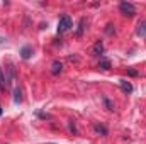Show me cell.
Listing matches in <instances>:
<instances>
[{
    "label": "cell",
    "mask_w": 146,
    "mask_h": 144,
    "mask_svg": "<svg viewBox=\"0 0 146 144\" xmlns=\"http://www.w3.org/2000/svg\"><path fill=\"white\" fill-rule=\"evenodd\" d=\"M48 144H51V143H48Z\"/></svg>",
    "instance_id": "obj_15"
},
{
    "label": "cell",
    "mask_w": 146,
    "mask_h": 144,
    "mask_svg": "<svg viewBox=\"0 0 146 144\" xmlns=\"http://www.w3.org/2000/svg\"><path fill=\"white\" fill-rule=\"evenodd\" d=\"M119 10L122 12V15H129V17L136 14V7H134L133 3H129V2H121Z\"/></svg>",
    "instance_id": "obj_2"
},
{
    "label": "cell",
    "mask_w": 146,
    "mask_h": 144,
    "mask_svg": "<svg viewBox=\"0 0 146 144\" xmlns=\"http://www.w3.org/2000/svg\"><path fill=\"white\" fill-rule=\"evenodd\" d=\"M136 34L139 37H145L146 39V20L139 22V26H138V29H136Z\"/></svg>",
    "instance_id": "obj_4"
},
{
    "label": "cell",
    "mask_w": 146,
    "mask_h": 144,
    "mask_svg": "<svg viewBox=\"0 0 146 144\" xmlns=\"http://www.w3.org/2000/svg\"><path fill=\"white\" fill-rule=\"evenodd\" d=\"M95 131L99 132V134H106L107 131H106V127H100V126H95Z\"/></svg>",
    "instance_id": "obj_12"
},
{
    "label": "cell",
    "mask_w": 146,
    "mask_h": 144,
    "mask_svg": "<svg viewBox=\"0 0 146 144\" xmlns=\"http://www.w3.org/2000/svg\"><path fill=\"white\" fill-rule=\"evenodd\" d=\"M73 26L72 17L70 15H63L60 20H58V34H65L66 31H70Z\"/></svg>",
    "instance_id": "obj_1"
},
{
    "label": "cell",
    "mask_w": 146,
    "mask_h": 144,
    "mask_svg": "<svg viewBox=\"0 0 146 144\" xmlns=\"http://www.w3.org/2000/svg\"><path fill=\"white\" fill-rule=\"evenodd\" d=\"M83 26H85V19H82V20H80V29H78V34H82V32H83Z\"/></svg>",
    "instance_id": "obj_13"
},
{
    "label": "cell",
    "mask_w": 146,
    "mask_h": 144,
    "mask_svg": "<svg viewBox=\"0 0 146 144\" xmlns=\"http://www.w3.org/2000/svg\"><path fill=\"white\" fill-rule=\"evenodd\" d=\"M21 54H22L24 59H29V58L33 56V48H31V46H24V48L21 49Z\"/></svg>",
    "instance_id": "obj_5"
},
{
    "label": "cell",
    "mask_w": 146,
    "mask_h": 144,
    "mask_svg": "<svg viewBox=\"0 0 146 144\" xmlns=\"http://www.w3.org/2000/svg\"><path fill=\"white\" fill-rule=\"evenodd\" d=\"M61 70H63V65H61L60 61H54V63L51 65V73H53V75H58V73H61Z\"/></svg>",
    "instance_id": "obj_6"
},
{
    "label": "cell",
    "mask_w": 146,
    "mask_h": 144,
    "mask_svg": "<svg viewBox=\"0 0 146 144\" xmlns=\"http://www.w3.org/2000/svg\"><path fill=\"white\" fill-rule=\"evenodd\" d=\"M104 104L107 105V108H109V110H114V104L110 102V100L107 98V97H104Z\"/></svg>",
    "instance_id": "obj_11"
},
{
    "label": "cell",
    "mask_w": 146,
    "mask_h": 144,
    "mask_svg": "<svg viewBox=\"0 0 146 144\" xmlns=\"http://www.w3.org/2000/svg\"><path fill=\"white\" fill-rule=\"evenodd\" d=\"M0 88H2V90L7 88V87H5V78H3V70H0Z\"/></svg>",
    "instance_id": "obj_10"
},
{
    "label": "cell",
    "mask_w": 146,
    "mask_h": 144,
    "mask_svg": "<svg viewBox=\"0 0 146 144\" xmlns=\"http://www.w3.org/2000/svg\"><path fill=\"white\" fill-rule=\"evenodd\" d=\"M99 66H100L102 70H110V61H109V59H106V58H100Z\"/></svg>",
    "instance_id": "obj_9"
},
{
    "label": "cell",
    "mask_w": 146,
    "mask_h": 144,
    "mask_svg": "<svg viewBox=\"0 0 146 144\" xmlns=\"http://www.w3.org/2000/svg\"><path fill=\"white\" fill-rule=\"evenodd\" d=\"M94 53H95V54H99V56L104 53V44H102L100 41H99V42H95V46H94Z\"/></svg>",
    "instance_id": "obj_8"
},
{
    "label": "cell",
    "mask_w": 146,
    "mask_h": 144,
    "mask_svg": "<svg viewBox=\"0 0 146 144\" xmlns=\"http://www.w3.org/2000/svg\"><path fill=\"white\" fill-rule=\"evenodd\" d=\"M0 115H2V107H0Z\"/></svg>",
    "instance_id": "obj_14"
},
{
    "label": "cell",
    "mask_w": 146,
    "mask_h": 144,
    "mask_svg": "<svg viewBox=\"0 0 146 144\" xmlns=\"http://www.w3.org/2000/svg\"><path fill=\"white\" fill-rule=\"evenodd\" d=\"M119 85H121V88H122V92H124V93H131V92H133V85H131L127 80L121 78V80H119Z\"/></svg>",
    "instance_id": "obj_3"
},
{
    "label": "cell",
    "mask_w": 146,
    "mask_h": 144,
    "mask_svg": "<svg viewBox=\"0 0 146 144\" xmlns=\"http://www.w3.org/2000/svg\"><path fill=\"white\" fill-rule=\"evenodd\" d=\"M14 102L15 104H21L22 102V90L21 88H15L14 90Z\"/></svg>",
    "instance_id": "obj_7"
}]
</instances>
